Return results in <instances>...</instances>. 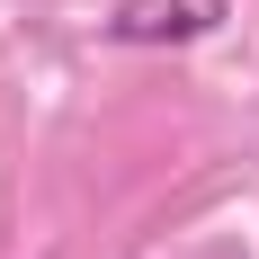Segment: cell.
<instances>
[{
  "label": "cell",
  "instance_id": "1",
  "mask_svg": "<svg viewBox=\"0 0 259 259\" xmlns=\"http://www.w3.org/2000/svg\"><path fill=\"white\" fill-rule=\"evenodd\" d=\"M233 18V0H116L107 9V45H206Z\"/></svg>",
  "mask_w": 259,
  "mask_h": 259
}]
</instances>
